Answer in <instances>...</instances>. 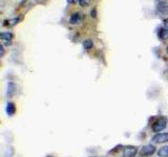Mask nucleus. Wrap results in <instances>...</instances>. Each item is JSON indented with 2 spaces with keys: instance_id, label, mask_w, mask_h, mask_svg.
<instances>
[{
  "instance_id": "nucleus-14",
  "label": "nucleus",
  "mask_w": 168,
  "mask_h": 157,
  "mask_svg": "<svg viewBox=\"0 0 168 157\" xmlns=\"http://www.w3.org/2000/svg\"><path fill=\"white\" fill-rule=\"evenodd\" d=\"M90 14H92V17L96 18V17H97V11H96V8H94V10L92 11V13H90Z\"/></svg>"
},
{
  "instance_id": "nucleus-7",
  "label": "nucleus",
  "mask_w": 168,
  "mask_h": 157,
  "mask_svg": "<svg viewBox=\"0 0 168 157\" xmlns=\"http://www.w3.org/2000/svg\"><path fill=\"white\" fill-rule=\"evenodd\" d=\"M158 38L161 40V41H165V40L168 39V27L165 26V27L160 28L158 33Z\"/></svg>"
},
{
  "instance_id": "nucleus-5",
  "label": "nucleus",
  "mask_w": 168,
  "mask_h": 157,
  "mask_svg": "<svg viewBox=\"0 0 168 157\" xmlns=\"http://www.w3.org/2000/svg\"><path fill=\"white\" fill-rule=\"evenodd\" d=\"M157 13L159 15H168V3L165 1H160L157 5Z\"/></svg>"
},
{
  "instance_id": "nucleus-16",
  "label": "nucleus",
  "mask_w": 168,
  "mask_h": 157,
  "mask_svg": "<svg viewBox=\"0 0 168 157\" xmlns=\"http://www.w3.org/2000/svg\"><path fill=\"white\" fill-rule=\"evenodd\" d=\"M164 24H165V26H167L168 27V18L164 20Z\"/></svg>"
},
{
  "instance_id": "nucleus-11",
  "label": "nucleus",
  "mask_w": 168,
  "mask_h": 157,
  "mask_svg": "<svg viewBox=\"0 0 168 157\" xmlns=\"http://www.w3.org/2000/svg\"><path fill=\"white\" fill-rule=\"evenodd\" d=\"M15 90H16V86L13 82H8V96H12L15 93Z\"/></svg>"
},
{
  "instance_id": "nucleus-2",
  "label": "nucleus",
  "mask_w": 168,
  "mask_h": 157,
  "mask_svg": "<svg viewBox=\"0 0 168 157\" xmlns=\"http://www.w3.org/2000/svg\"><path fill=\"white\" fill-rule=\"evenodd\" d=\"M139 153V148L137 146H126L123 147L122 156L123 157H136Z\"/></svg>"
},
{
  "instance_id": "nucleus-12",
  "label": "nucleus",
  "mask_w": 168,
  "mask_h": 157,
  "mask_svg": "<svg viewBox=\"0 0 168 157\" xmlns=\"http://www.w3.org/2000/svg\"><path fill=\"white\" fill-rule=\"evenodd\" d=\"M92 47H94V42H92V40L90 39L84 40V42H83V48L84 49L89 50V49H92Z\"/></svg>"
},
{
  "instance_id": "nucleus-8",
  "label": "nucleus",
  "mask_w": 168,
  "mask_h": 157,
  "mask_svg": "<svg viewBox=\"0 0 168 157\" xmlns=\"http://www.w3.org/2000/svg\"><path fill=\"white\" fill-rule=\"evenodd\" d=\"M0 37H1V40L2 41H4V42H6L8 44H10L11 42H12V40H13V34L12 33H10V32H5V33H1L0 34Z\"/></svg>"
},
{
  "instance_id": "nucleus-10",
  "label": "nucleus",
  "mask_w": 168,
  "mask_h": 157,
  "mask_svg": "<svg viewBox=\"0 0 168 157\" xmlns=\"http://www.w3.org/2000/svg\"><path fill=\"white\" fill-rule=\"evenodd\" d=\"M159 157H168V146H163L158 150Z\"/></svg>"
},
{
  "instance_id": "nucleus-4",
  "label": "nucleus",
  "mask_w": 168,
  "mask_h": 157,
  "mask_svg": "<svg viewBox=\"0 0 168 157\" xmlns=\"http://www.w3.org/2000/svg\"><path fill=\"white\" fill-rule=\"evenodd\" d=\"M151 141L153 143H168V132H164V133H157L151 138Z\"/></svg>"
},
{
  "instance_id": "nucleus-1",
  "label": "nucleus",
  "mask_w": 168,
  "mask_h": 157,
  "mask_svg": "<svg viewBox=\"0 0 168 157\" xmlns=\"http://www.w3.org/2000/svg\"><path fill=\"white\" fill-rule=\"evenodd\" d=\"M166 126H167V118L165 116H160V118H157L156 121L152 124L151 129L154 133H160V132H162L166 128Z\"/></svg>"
},
{
  "instance_id": "nucleus-3",
  "label": "nucleus",
  "mask_w": 168,
  "mask_h": 157,
  "mask_svg": "<svg viewBox=\"0 0 168 157\" xmlns=\"http://www.w3.org/2000/svg\"><path fill=\"white\" fill-rule=\"evenodd\" d=\"M156 151H157V148L153 145H146V146H143L142 149L140 150V155L143 157H148L153 155L156 153Z\"/></svg>"
},
{
  "instance_id": "nucleus-19",
  "label": "nucleus",
  "mask_w": 168,
  "mask_h": 157,
  "mask_svg": "<svg viewBox=\"0 0 168 157\" xmlns=\"http://www.w3.org/2000/svg\"><path fill=\"white\" fill-rule=\"evenodd\" d=\"M141 157H143V156H141Z\"/></svg>"
},
{
  "instance_id": "nucleus-6",
  "label": "nucleus",
  "mask_w": 168,
  "mask_h": 157,
  "mask_svg": "<svg viewBox=\"0 0 168 157\" xmlns=\"http://www.w3.org/2000/svg\"><path fill=\"white\" fill-rule=\"evenodd\" d=\"M16 113V105L13 102H8L6 104V114L8 116H13Z\"/></svg>"
},
{
  "instance_id": "nucleus-13",
  "label": "nucleus",
  "mask_w": 168,
  "mask_h": 157,
  "mask_svg": "<svg viewBox=\"0 0 168 157\" xmlns=\"http://www.w3.org/2000/svg\"><path fill=\"white\" fill-rule=\"evenodd\" d=\"M90 1H92V0H78L79 4H80L81 6H83V8H85V6L89 5Z\"/></svg>"
},
{
  "instance_id": "nucleus-17",
  "label": "nucleus",
  "mask_w": 168,
  "mask_h": 157,
  "mask_svg": "<svg viewBox=\"0 0 168 157\" xmlns=\"http://www.w3.org/2000/svg\"><path fill=\"white\" fill-rule=\"evenodd\" d=\"M67 2H68V3H74L75 0H67Z\"/></svg>"
},
{
  "instance_id": "nucleus-18",
  "label": "nucleus",
  "mask_w": 168,
  "mask_h": 157,
  "mask_svg": "<svg viewBox=\"0 0 168 157\" xmlns=\"http://www.w3.org/2000/svg\"><path fill=\"white\" fill-rule=\"evenodd\" d=\"M167 52H168V46H167Z\"/></svg>"
},
{
  "instance_id": "nucleus-9",
  "label": "nucleus",
  "mask_w": 168,
  "mask_h": 157,
  "mask_svg": "<svg viewBox=\"0 0 168 157\" xmlns=\"http://www.w3.org/2000/svg\"><path fill=\"white\" fill-rule=\"evenodd\" d=\"M81 21V14L80 13H74V14L70 16V19H69V22L70 24H78L79 22Z\"/></svg>"
},
{
  "instance_id": "nucleus-15",
  "label": "nucleus",
  "mask_w": 168,
  "mask_h": 157,
  "mask_svg": "<svg viewBox=\"0 0 168 157\" xmlns=\"http://www.w3.org/2000/svg\"><path fill=\"white\" fill-rule=\"evenodd\" d=\"M0 49H1V57L4 56V48H3V45L0 46Z\"/></svg>"
}]
</instances>
